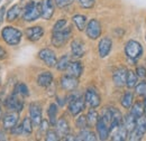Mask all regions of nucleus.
I'll return each instance as SVG.
<instances>
[{"label": "nucleus", "instance_id": "nucleus-38", "mask_svg": "<svg viewBox=\"0 0 146 141\" xmlns=\"http://www.w3.org/2000/svg\"><path fill=\"white\" fill-rule=\"evenodd\" d=\"M66 25H68L66 19H60V20H57L55 22L54 27H53V32H60V30L64 29Z\"/></svg>", "mask_w": 146, "mask_h": 141}, {"label": "nucleus", "instance_id": "nucleus-43", "mask_svg": "<svg viewBox=\"0 0 146 141\" xmlns=\"http://www.w3.org/2000/svg\"><path fill=\"white\" fill-rule=\"evenodd\" d=\"M7 56H8V54H7V52H6V49H5L3 47H1V46H0V61L6 59V58H7Z\"/></svg>", "mask_w": 146, "mask_h": 141}, {"label": "nucleus", "instance_id": "nucleus-11", "mask_svg": "<svg viewBox=\"0 0 146 141\" xmlns=\"http://www.w3.org/2000/svg\"><path fill=\"white\" fill-rule=\"evenodd\" d=\"M38 57L48 66V67H54L57 63V58L55 53L50 48H44L38 53Z\"/></svg>", "mask_w": 146, "mask_h": 141}, {"label": "nucleus", "instance_id": "nucleus-1", "mask_svg": "<svg viewBox=\"0 0 146 141\" xmlns=\"http://www.w3.org/2000/svg\"><path fill=\"white\" fill-rule=\"evenodd\" d=\"M21 32L15 28V27H5L1 32V37L2 39L8 44V45H11V46H15V45H18L21 40Z\"/></svg>", "mask_w": 146, "mask_h": 141}, {"label": "nucleus", "instance_id": "nucleus-18", "mask_svg": "<svg viewBox=\"0 0 146 141\" xmlns=\"http://www.w3.org/2000/svg\"><path fill=\"white\" fill-rule=\"evenodd\" d=\"M84 43L81 39H74L71 43V52H72L73 57L75 58H81L86 54V48H84Z\"/></svg>", "mask_w": 146, "mask_h": 141}, {"label": "nucleus", "instance_id": "nucleus-24", "mask_svg": "<svg viewBox=\"0 0 146 141\" xmlns=\"http://www.w3.org/2000/svg\"><path fill=\"white\" fill-rule=\"evenodd\" d=\"M130 113H131L136 119L139 118V117H142V115H144V113H145L144 102H142V101L135 102L133 107H131V110H130Z\"/></svg>", "mask_w": 146, "mask_h": 141}, {"label": "nucleus", "instance_id": "nucleus-49", "mask_svg": "<svg viewBox=\"0 0 146 141\" xmlns=\"http://www.w3.org/2000/svg\"><path fill=\"white\" fill-rule=\"evenodd\" d=\"M0 22H1V21H0Z\"/></svg>", "mask_w": 146, "mask_h": 141}, {"label": "nucleus", "instance_id": "nucleus-37", "mask_svg": "<svg viewBox=\"0 0 146 141\" xmlns=\"http://www.w3.org/2000/svg\"><path fill=\"white\" fill-rule=\"evenodd\" d=\"M135 88H136V93H137L138 95L145 96L146 95V81H142L141 83H137Z\"/></svg>", "mask_w": 146, "mask_h": 141}, {"label": "nucleus", "instance_id": "nucleus-2", "mask_svg": "<svg viewBox=\"0 0 146 141\" xmlns=\"http://www.w3.org/2000/svg\"><path fill=\"white\" fill-rule=\"evenodd\" d=\"M86 107L84 98H82L78 93H73L71 96H69V112L73 117L81 113Z\"/></svg>", "mask_w": 146, "mask_h": 141}, {"label": "nucleus", "instance_id": "nucleus-47", "mask_svg": "<svg viewBox=\"0 0 146 141\" xmlns=\"http://www.w3.org/2000/svg\"><path fill=\"white\" fill-rule=\"evenodd\" d=\"M1 115H2V111H1V107H0V119H1Z\"/></svg>", "mask_w": 146, "mask_h": 141}, {"label": "nucleus", "instance_id": "nucleus-10", "mask_svg": "<svg viewBox=\"0 0 146 141\" xmlns=\"http://www.w3.org/2000/svg\"><path fill=\"white\" fill-rule=\"evenodd\" d=\"M84 101H86V104L90 106V107H98L101 103V98L99 95V93L97 92V90L94 88H88L86 91V94H84Z\"/></svg>", "mask_w": 146, "mask_h": 141}, {"label": "nucleus", "instance_id": "nucleus-21", "mask_svg": "<svg viewBox=\"0 0 146 141\" xmlns=\"http://www.w3.org/2000/svg\"><path fill=\"white\" fill-rule=\"evenodd\" d=\"M53 83V75L51 72H43L37 76V84L42 88H48Z\"/></svg>", "mask_w": 146, "mask_h": 141}, {"label": "nucleus", "instance_id": "nucleus-42", "mask_svg": "<svg viewBox=\"0 0 146 141\" xmlns=\"http://www.w3.org/2000/svg\"><path fill=\"white\" fill-rule=\"evenodd\" d=\"M136 74H137V76H138L139 78L145 80L146 78V69L144 67V66H138V67L136 69Z\"/></svg>", "mask_w": 146, "mask_h": 141}, {"label": "nucleus", "instance_id": "nucleus-20", "mask_svg": "<svg viewBox=\"0 0 146 141\" xmlns=\"http://www.w3.org/2000/svg\"><path fill=\"white\" fill-rule=\"evenodd\" d=\"M96 128H97V132H98L99 139L100 140H107L108 137H109V125L106 123V121L102 118L98 119Z\"/></svg>", "mask_w": 146, "mask_h": 141}, {"label": "nucleus", "instance_id": "nucleus-39", "mask_svg": "<svg viewBox=\"0 0 146 141\" xmlns=\"http://www.w3.org/2000/svg\"><path fill=\"white\" fill-rule=\"evenodd\" d=\"M58 137H60V136L57 134L56 131H54V130H47V131H46V138H45V139L47 141H56L60 139Z\"/></svg>", "mask_w": 146, "mask_h": 141}, {"label": "nucleus", "instance_id": "nucleus-14", "mask_svg": "<svg viewBox=\"0 0 146 141\" xmlns=\"http://www.w3.org/2000/svg\"><path fill=\"white\" fill-rule=\"evenodd\" d=\"M127 73L128 70H126V67H118L115 70L113 74H112V81H113L116 86L123 88L124 85H126Z\"/></svg>", "mask_w": 146, "mask_h": 141}, {"label": "nucleus", "instance_id": "nucleus-16", "mask_svg": "<svg viewBox=\"0 0 146 141\" xmlns=\"http://www.w3.org/2000/svg\"><path fill=\"white\" fill-rule=\"evenodd\" d=\"M112 47V40L110 39L109 37H104L101 38V40L99 42L98 45V51H99V56L101 58H105L109 55L110 51Z\"/></svg>", "mask_w": 146, "mask_h": 141}, {"label": "nucleus", "instance_id": "nucleus-36", "mask_svg": "<svg viewBox=\"0 0 146 141\" xmlns=\"http://www.w3.org/2000/svg\"><path fill=\"white\" fill-rule=\"evenodd\" d=\"M75 125L80 129V130H82V129H86L87 127H88V121H87V117H84V115H80L78 119H76V121H75Z\"/></svg>", "mask_w": 146, "mask_h": 141}, {"label": "nucleus", "instance_id": "nucleus-27", "mask_svg": "<svg viewBox=\"0 0 146 141\" xmlns=\"http://www.w3.org/2000/svg\"><path fill=\"white\" fill-rule=\"evenodd\" d=\"M76 140L94 141V140H97V137H96V134L92 132L91 130H88V129L86 128V129H82V130L80 131V133L78 134Z\"/></svg>", "mask_w": 146, "mask_h": 141}, {"label": "nucleus", "instance_id": "nucleus-17", "mask_svg": "<svg viewBox=\"0 0 146 141\" xmlns=\"http://www.w3.org/2000/svg\"><path fill=\"white\" fill-rule=\"evenodd\" d=\"M29 115L34 125H39L42 122V107L38 103H32L29 105Z\"/></svg>", "mask_w": 146, "mask_h": 141}, {"label": "nucleus", "instance_id": "nucleus-40", "mask_svg": "<svg viewBox=\"0 0 146 141\" xmlns=\"http://www.w3.org/2000/svg\"><path fill=\"white\" fill-rule=\"evenodd\" d=\"M79 5L84 9H90L94 6L96 0H78Z\"/></svg>", "mask_w": 146, "mask_h": 141}, {"label": "nucleus", "instance_id": "nucleus-23", "mask_svg": "<svg viewBox=\"0 0 146 141\" xmlns=\"http://www.w3.org/2000/svg\"><path fill=\"white\" fill-rule=\"evenodd\" d=\"M82 70H83V67H82V64L80 62H71L69 67H68V72L70 75L72 76H75V77H80L81 74H82Z\"/></svg>", "mask_w": 146, "mask_h": 141}, {"label": "nucleus", "instance_id": "nucleus-19", "mask_svg": "<svg viewBox=\"0 0 146 141\" xmlns=\"http://www.w3.org/2000/svg\"><path fill=\"white\" fill-rule=\"evenodd\" d=\"M25 34H26V37L28 38V40H31V42H37V40H39L43 37V35H44V29L40 26H34V27L27 28L26 32H25Z\"/></svg>", "mask_w": 146, "mask_h": 141}, {"label": "nucleus", "instance_id": "nucleus-5", "mask_svg": "<svg viewBox=\"0 0 146 141\" xmlns=\"http://www.w3.org/2000/svg\"><path fill=\"white\" fill-rule=\"evenodd\" d=\"M42 17V11H40V3L37 2H29L25 9H24V15L23 18L26 21H34Z\"/></svg>", "mask_w": 146, "mask_h": 141}, {"label": "nucleus", "instance_id": "nucleus-6", "mask_svg": "<svg viewBox=\"0 0 146 141\" xmlns=\"http://www.w3.org/2000/svg\"><path fill=\"white\" fill-rule=\"evenodd\" d=\"M146 133V117L142 115L136 119L135 129L128 134L129 140H141Z\"/></svg>", "mask_w": 146, "mask_h": 141}, {"label": "nucleus", "instance_id": "nucleus-41", "mask_svg": "<svg viewBox=\"0 0 146 141\" xmlns=\"http://www.w3.org/2000/svg\"><path fill=\"white\" fill-rule=\"evenodd\" d=\"M55 5L58 7V8H65L70 5H72L74 0H54Z\"/></svg>", "mask_w": 146, "mask_h": 141}, {"label": "nucleus", "instance_id": "nucleus-44", "mask_svg": "<svg viewBox=\"0 0 146 141\" xmlns=\"http://www.w3.org/2000/svg\"><path fill=\"white\" fill-rule=\"evenodd\" d=\"M3 14H5V7H2L0 9V21H2V19H3Z\"/></svg>", "mask_w": 146, "mask_h": 141}, {"label": "nucleus", "instance_id": "nucleus-9", "mask_svg": "<svg viewBox=\"0 0 146 141\" xmlns=\"http://www.w3.org/2000/svg\"><path fill=\"white\" fill-rule=\"evenodd\" d=\"M60 85L61 88H63L64 91H70L72 92L75 88H78L79 85V78L72 76L70 74H66V75H63L60 80Z\"/></svg>", "mask_w": 146, "mask_h": 141}, {"label": "nucleus", "instance_id": "nucleus-22", "mask_svg": "<svg viewBox=\"0 0 146 141\" xmlns=\"http://www.w3.org/2000/svg\"><path fill=\"white\" fill-rule=\"evenodd\" d=\"M55 125H56V132L60 137H65L66 134L70 133V125L64 118H61Z\"/></svg>", "mask_w": 146, "mask_h": 141}, {"label": "nucleus", "instance_id": "nucleus-12", "mask_svg": "<svg viewBox=\"0 0 146 141\" xmlns=\"http://www.w3.org/2000/svg\"><path fill=\"white\" fill-rule=\"evenodd\" d=\"M109 137H111L112 140L117 141H123L128 139V131L124 123H120L119 125L110 129L109 131Z\"/></svg>", "mask_w": 146, "mask_h": 141}, {"label": "nucleus", "instance_id": "nucleus-35", "mask_svg": "<svg viewBox=\"0 0 146 141\" xmlns=\"http://www.w3.org/2000/svg\"><path fill=\"white\" fill-rule=\"evenodd\" d=\"M21 125H23V133L31 134L33 132V121L31 120V118H25Z\"/></svg>", "mask_w": 146, "mask_h": 141}, {"label": "nucleus", "instance_id": "nucleus-7", "mask_svg": "<svg viewBox=\"0 0 146 141\" xmlns=\"http://www.w3.org/2000/svg\"><path fill=\"white\" fill-rule=\"evenodd\" d=\"M101 32H102V29H101V24H100V21L97 20V19H91V20L88 22L87 27H86V34H87V36H88L90 39H93V40L100 37Z\"/></svg>", "mask_w": 146, "mask_h": 141}, {"label": "nucleus", "instance_id": "nucleus-31", "mask_svg": "<svg viewBox=\"0 0 146 141\" xmlns=\"http://www.w3.org/2000/svg\"><path fill=\"white\" fill-rule=\"evenodd\" d=\"M86 117H87V121H88V125H89V127L96 125L98 119H99V114H98V112L94 110V107H91V109L89 110V112H88V114H87Z\"/></svg>", "mask_w": 146, "mask_h": 141}, {"label": "nucleus", "instance_id": "nucleus-32", "mask_svg": "<svg viewBox=\"0 0 146 141\" xmlns=\"http://www.w3.org/2000/svg\"><path fill=\"white\" fill-rule=\"evenodd\" d=\"M137 80H138V76L136 74V72H133V70H128L127 73V78H126V85L128 88H133L136 86L137 84Z\"/></svg>", "mask_w": 146, "mask_h": 141}, {"label": "nucleus", "instance_id": "nucleus-28", "mask_svg": "<svg viewBox=\"0 0 146 141\" xmlns=\"http://www.w3.org/2000/svg\"><path fill=\"white\" fill-rule=\"evenodd\" d=\"M123 123L126 127V129H127V131H128V134H129V133L135 129V125H136V118H135L131 113H128L127 115L123 119Z\"/></svg>", "mask_w": 146, "mask_h": 141}, {"label": "nucleus", "instance_id": "nucleus-8", "mask_svg": "<svg viewBox=\"0 0 146 141\" xmlns=\"http://www.w3.org/2000/svg\"><path fill=\"white\" fill-rule=\"evenodd\" d=\"M5 104L7 106V109L8 110H10V111H17V112H20L23 109H24V101H23V98L18 95L17 93H13V95H10L7 100H6V102H5Z\"/></svg>", "mask_w": 146, "mask_h": 141}, {"label": "nucleus", "instance_id": "nucleus-25", "mask_svg": "<svg viewBox=\"0 0 146 141\" xmlns=\"http://www.w3.org/2000/svg\"><path fill=\"white\" fill-rule=\"evenodd\" d=\"M73 24L75 25V27L78 28V30L83 32L87 27V17L83 15H75L72 17Z\"/></svg>", "mask_w": 146, "mask_h": 141}, {"label": "nucleus", "instance_id": "nucleus-15", "mask_svg": "<svg viewBox=\"0 0 146 141\" xmlns=\"http://www.w3.org/2000/svg\"><path fill=\"white\" fill-rule=\"evenodd\" d=\"M55 1L54 0H42L40 2V11H42V17L45 20L51 19L54 14Z\"/></svg>", "mask_w": 146, "mask_h": 141}, {"label": "nucleus", "instance_id": "nucleus-3", "mask_svg": "<svg viewBox=\"0 0 146 141\" xmlns=\"http://www.w3.org/2000/svg\"><path fill=\"white\" fill-rule=\"evenodd\" d=\"M125 53L128 59L135 62L139 59V57L143 55V47L142 45L136 40H129L125 45Z\"/></svg>", "mask_w": 146, "mask_h": 141}, {"label": "nucleus", "instance_id": "nucleus-4", "mask_svg": "<svg viewBox=\"0 0 146 141\" xmlns=\"http://www.w3.org/2000/svg\"><path fill=\"white\" fill-rule=\"evenodd\" d=\"M71 35H72L71 27H68V28L65 27L64 29H62V30H60V32H53L52 38H51L53 46L57 47V48L64 46V45L69 42Z\"/></svg>", "mask_w": 146, "mask_h": 141}, {"label": "nucleus", "instance_id": "nucleus-30", "mask_svg": "<svg viewBox=\"0 0 146 141\" xmlns=\"http://www.w3.org/2000/svg\"><path fill=\"white\" fill-rule=\"evenodd\" d=\"M70 63H71L70 56H69V55H63V56L57 61V63H56V65H55V66H56L57 70L63 72V70H68V67H69Z\"/></svg>", "mask_w": 146, "mask_h": 141}, {"label": "nucleus", "instance_id": "nucleus-48", "mask_svg": "<svg viewBox=\"0 0 146 141\" xmlns=\"http://www.w3.org/2000/svg\"><path fill=\"white\" fill-rule=\"evenodd\" d=\"M0 2H1V0H0Z\"/></svg>", "mask_w": 146, "mask_h": 141}, {"label": "nucleus", "instance_id": "nucleus-46", "mask_svg": "<svg viewBox=\"0 0 146 141\" xmlns=\"http://www.w3.org/2000/svg\"><path fill=\"white\" fill-rule=\"evenodd\" d=\"M144 106H145V114H146V95H145V101H144Z\"/></svg>", "mask_w": 146, "mask_h": 141}, {"label": "nucleus", "instance_id": "nucleus-29", "mask_svg": "<svg viewBox=\"0 0 146 141\" xmlns=\"http://www.w3.org/2000/svg\"><path fill=\"white\" fill-rule=\"evenodd\" d=\"M47 114H48V122L51 125H55L57 122V105L55 103H52L48 106L47 110Z\"/></svg>", "mask_w": 146, "mask_h": 141}, {"label": "nucleus", "instance_id": "nucleus-45", "mask_svg": "<svg viewBox=\"0 0 146 141\" xmlns=\"http://www.w3.org/2000/svg\"><path fill=\"white\" fill-rule=\"evenodd\" d=\"M0 140H6V134L1 130H0Z\"/></svg>", "mask_w": 146, "mask_h": 141}, {"label": "nucleus", "instance_id": "nucleus-13", "mask_svg": "<svg viewBox=\"0 0 146 141\" xmlns=\"http://www.w3.org/2000/svg\"><path fill=\"white\" fill-rule=\"evenodd\" d=\"M19 114L17 111H11L7 114L3 115L2 118V127L6 130H11L16 127V124L18 123Z\"/></svg>", "mask_w": 146, "mask_h": 141}, {"label": "nucleus", "instance_id": "nucleus-34", "mask_svg": "<svg viewBox=\"0 0 146 141\" xmlns=\"http://www.w3.org/2000/svg\"><path fill=\"white\" fill-rule=\"evenodd\" d=\"M15 93H17L21 98H27V96L29 95L28 88L26 86L25 83H18V84L16 85V88H15Z\"/></svg>", "mask_w": 146, "mask_h": 141}, {"label": "nucleus", "instance_id": "nucleus-33", "mask_svg": "<svg viewBox=\"0 0 146 141\" xmlns=\"http://www.w3.org/2000/svg\"><path fill=\"white\" fill-rule=\"evenodd\" d=\"M133 100H134V94H133V92L128 91V92H126L123 95L120 103H121V105L124 106L125 109H129L131 106V104H133Z\"/></svg>", "mask_w": 146, "mask_h": 141}, {"label": "nucleus", "instance_id": "nucleus-26", "mask_svg": "<svg viewBox=\"0 0 146 141\" xmlns=\"http://www.w3.org/2000/svg\"><path fill=\"white\" fill-rule=\"evenodd\" d=\"M21 7L19 5H14L8 11H7V20L8 21H14L20 16L21 14Z\"/></svg>", "mask_w": 146, "mask_h": 141}]
</instances>
